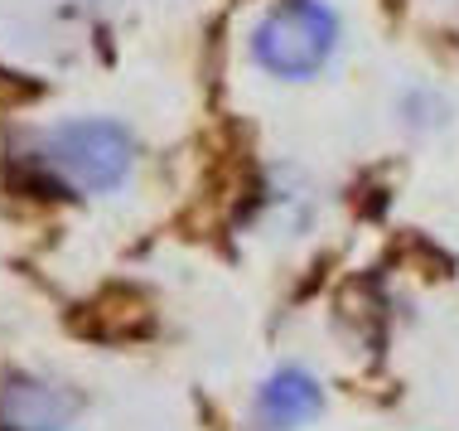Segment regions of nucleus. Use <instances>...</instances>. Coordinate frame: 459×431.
I'll return each mask as SVG.
<instances>
[{
    "label": "nucleus",
    "instance_id": "1",
    "mask_svg": "<svg viewBox=\"0 0 459 431\" xmlns=\"http://www.w3.org/2000/svg\"><path fill=\"white\" fill-rule=\"evenodd\" d=\"M15 165L54 199H107L135 180L141 141L117 117H58L15 141Z\"/></svg>",
    "mask_w": 459,
    "mask_h": 431
},
{
    "label": "nucleus",
    "instance_id": "2",
    "mask_svg": "<svg viewBox=\"0 0 459 431\" xmlns=\"http://www.w3.org/2000/svg\"><path fill=\"white\" fill-rule=\"evenodd\" d=\"M349 20L333 0H262L247 24V64L276 88H309L339 64Z\"/></svg>",
    "mask_w": 459,
    "mask_h": 431
},
{
    "label": "nucleus",
    "instance_id": "3",
    "mask_svg": "<svg viewBox=\"0 0 459 431\" xmlns=\"http://www.w3.org/2000/svg\"><path fill=\"white\" fill-rule=\"evenodd\" d=\"M325 224V189L309 170L276 160L256 184V233L266 242H305Z\"/></svg>",
    "mask_w": 459,
    "mask_h": 431
},
{
    "label": "nucleus",
    "instance_id": "4",
    "mask_svg": "<svg viewBox=\"0 0 459 431\" xmlns=\"http://www.w3.org/2000/svg\"><path fill=\"white\" fill-rule=\"evenodd\" d=\"M329 408V388L309 364H276L252 392V431H309Z\"/></svg>",
    "mask_w": 459,
    "mask_h": 431
},
{
    "label": "nucleus",
    "instance_id": "5",
    "mask_svg": "<svg viewBox=\"0 0 459 431\" xmlns=\"http://www.w3.org/2000/svg\"><path fill=\"white\" fill-rule=\"evenodd\" d=\"M82 398L48 374L0 378V431H78Z\"/></svg>",
    "mask_w": 459,
    "mask_h": 431
},
{
    "label": "nucleus",
    "instance_id": "6",
    "mask_svg": "<svg viewBox=\"0 0 459 431\" xmlns=\"http://www.w3.org/2000/svg\"><path fill=\"white\" fill-rule=\"evenodd\" d=\"M387 112H392V127L402 131V136L430 141V136H440V131H450L455 97L445 92L440 83H430V78H406L402 88L392 92Z\"/></svg>",
    "mask_w": 459,
    "mask_h": 431
}]
</instances>
